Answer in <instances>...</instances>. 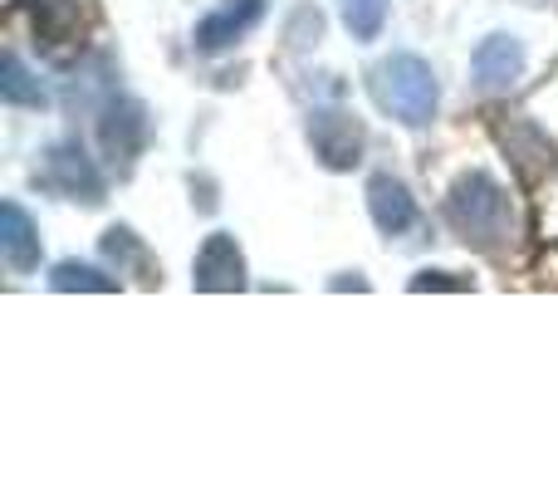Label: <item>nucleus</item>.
<instances>
[{
    "label": "nucleus",
    "instance_id": "obj_8",
    "mask_svg": "<svg viewBox=\"0 0 558 490\" xmlns=\"http://www.w3.org/2000/svg\"><path fill=\"white\" fill-rule=\"evenodd\" d=\"M495 138H500L505 157L514 163V172H520L524 182H544V177L554 172V143H549V133H544V128L530 123V118H520V123L500 128Z\"/></svg>",
    "mask_w": 558,
    "mask_h": 490
},
{
    "label": "nucleus",
    "instance_id": "obj_12",
    "mask_svg": "<svg viewBox=\"0 0 558 490\" xmlns=\"http://www.w3.org/2000/svg\"><path fill=\"white\" fill-rule=\"evenodd\" d=\"M20 5L35 10V39L45 45H64L78 35V0H20Z\"/></svg>",
    "mask_w": 558,
    "mask_h": 490
},
{
    "label": "nucleus",
    "instance_id": "obj_16",
    "mask_svg": "<svg viewBox=\"0 0 558 490\" xmlns=\"http://www.w3.org/2000/svg\"><path fill=\"white\" fill-rule=\"evenodd\" d=\"M49 289H118L113 275H104V270L94 265H74V260H64V265H54V275H49Z\"/></svg>",
    "mask_w": 558,
    "mask_h": 490
},
{
    "label": "nucleus",
    "instance_id": "obj_4",
    "mask_svg": "<svg viewBox=\"0 0 558 490\" xmlns=\"http://www.w3.org/2000/svg\"><path fill=\"white\" fill-rule=\"evenodd\" d=\"M308 143H314L318 163L333 167V172H348V167L363 163V123H357L348 108H314L308 113Z\"/></svg>",
    "mask_w": 558,
    "mask_h": 490
},
{
    "label": "nucleus",
    "instance_id": "obj_10",
    "mask_svg": "<svg viewBox=\"0 0 558 490\" xmlns=\"http://www.w3.org/2000/svg\"><path fill=\"white\" fill-rule=\"evenodd\" d=\"M367 212H373V226L383 236H402L416 226V202L397 177H373L367 182Z\"/></svg>",
    "mask_w": 558,
    "mask_h": 490
},
{
    "label": "nucleus",
    "instance_id": "obj_5",
    "mask_svg": "<svg viewBox=\"0 0 558 490\" xmlns=\"http://www.w3.org/2000/svg\"><path fill=\"white\" fill-rule=\"evenodd\" d=\"M260 15H265V0H221V5L196 25V35H192L196 55H226V49L241 45V39L260 25Z\"/></svg>",
    "mask_w": 558,
    "mask_h": 490
},
{
    "label": "nucleus",
    "instance_id": "obj_1",
    "mask_svg": "<svg viewBox=\"0 0 558 490\" xmlns=\"http://www.w3.org/2000/svg\"><path fill=\"white\" fill-rule=\"evenodd\" d=\"M446 222L475 250H500L514 241V206L490 172H465L446 196Z\"/></svg>",
    "mask_w": 558,
    "mask_h": 490
},
{
    "label": "nucleus",
    "instance_id": "obj_3",
    "mask_svg": "<svg viewBox=\"0 0 558 490\" xmlns=\"http://www.w3.org/2000/svg\"><path fill=\"white\" fill-rule=\"evenodd\" d=\"M39 187H49L64 202H84V206H104V177H98L94 157L78 143H54L39 157Z\"/></svg>",
    "mask_w": 558,
    "mask_h": 490
},
{
    "label": "nucleus",
    "instance_id": "obj_11",
    "mask_svg": "<svg viewBox=\"0 0 558 490\" xmlns=\"http://www.w3.org/2000/svg\"><path fill=\"white\" fill-rule=\"evenodd\" d=\"M0 255H5V265L15 270V275H29V270L39 265V231L20 202L0 206Z\"/></svg>",
    "mask_w": 558,
    "mask_h": 490
},
{
    "label": "nucleus",
    "instance_id": "obj_17",
    "mask_svg": "<svg viewBox=\"0 0 558 490\" xmlns=\"http://www.w3.org/2000/svg\"><path fill=\"white\" fill-rule=\"evenodd\" d=\"M324 35V15L318 10H294V25H289V45H308V39Z\"/></svg>",
    "mask_w": 558,
    "mask_h": 490
},
{
    "label": "nucleus",
    "instance_id": "obj_7",
    "mask_svg": "<svg viewBox=\"0 0 558 490\" xmlns=\"http://www.w3.org/2000/svg\"><path fill=\"white\" fill-rule=\"evenodd\" d=\"M192 285H196V289H206V295L245 289V255H241V246H235V236H226V231L206 236V246L196 250Z\"/></svg>",
    "mask_w": 558,
    "mask_h": 490
},
{
    "label": "nucleus",
    "instance_id": "obj_2",
    "mask_svg": "<svg viewBox=\"0 0 558 490\" xmlns=\"http://www.w3.org/2000/svg\"><path fill=\"white\" fill-rule=\"evenodd\" d=\"M367 88H373L377 108L392 113L397 123L407 128H426L436 118V104H441V84H436V69L426 64L422 55H387L373 64L367 74Z\"/></svg>",
    "mask_w": 558,
    "mask_h": 490
},
{
    "label": "nucleus",
    "instance_id": "obj_13",
    "mask_svg": "<svg viewBox=\"0 0 558 490\" xmlns=\"http://www.w3.org/2000/svg\"><path fill=\"white\" fill-rule=\"evenodd\" d=\"M0 98H5V104H15V108H45L49 104L45 84H39V79L29 74L15 55H5V64H0Z\"/></svg>",
    "mask_w": 558,
    "mask_h": 490
},
{
    "label": "nucleus",
    "instance_id": "obj_15",
    "mask_svg": "<svg viewBox=\"0 0 558 490\" xmlns=\"http://www.w3.org/2000/svg\"><path fill=\"white\" fill-rule=\"evenodd\" d=\"M343 25L353 29V39H377L387 25V0H338Z\"/></svg>",
    "mask_w": 558,
    "mask_h": 490
},
{
    "label": "nucleus",
    "instance_id": "obj_18",
    "mask_svg": "<svg viewBox=\"0 0 558 490\" xmlns=\"http://www.w3.org/2000/svg\"><path fill=\"white\" fill-rule=\"evenodd\" d=\"M412 289H461V279H446L441 270H422V275L412 279Z\"/></svg>",
    "mask_w": 558,
    "mask_h": 490
},
{
    "label": "nucleus",
    "instance_id": "obj_6",
    "mask_svg": "<svg viewBox=\"0 0 558 490\" xmlns=\"http://www.w3.org/2000/svg\"><path fill=\"white\" fill-rule=\"evenodd\" d=\"M98 133H104V153L128 167L147 147V108L128 94H113L104 104V123H98Z\"/></svg>",
    "mask_w": 558,
    "mask_h": 490
},
{
    "label": "nucleus",
    "instance_id": "obj_14",
    "mask_svg": "<svg viewBox=\"0 0 558 490\" xmlns=\"http://www.w3.org/2000/svg\"><path fill=\"white\" fill-rule=\"evenodd\" d=\"M104 255H108V265H118V275H123V270H137L143 279H153V255H147L143 241H137L128 226H113V231L104 236Z\"/></svg>",
    "mask_w": 558,
    "mask_h": 490
},
{
    "label": "nucleus",
    "instance_id": "obj_9",
    "mask_svg": "<svg viewBox=\"0 0 558 490\" xmlns=\"http://www.w3.org/2000/svg\"><path fill=\"white\" fill-rule=\"evenodd\" d=\"M475 84L481 88H510L514 79L524 74V45L514 35H490L475 45Z\"/></svg>",
    "mask_w": 558,
    "mask_h": 490
}]
</instances>
